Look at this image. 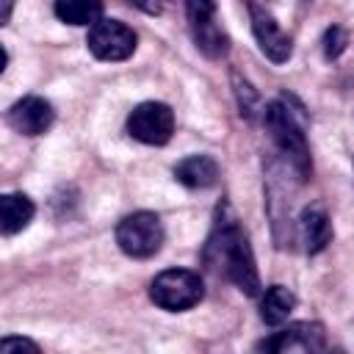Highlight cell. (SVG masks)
<instances>
[{
	"instance_id": "3957f363",
	"label": "cell",
	"mask_w": 354,
	"mask_h": 354,
	"mask_svg": "<svg viewBox=\"0 0 354 354\" xmlns=\"http://www.w3.org/2000/svg\"><path fill=\"white\" fill-rule=\"evenodd\" d=\"M202 296H205V282L191 268H166L149 282V299L169 313L191 310L202 301Z\"/></svg>"
},
{
	"instance_id": "2e32d148",
	"label": "cell",
	"mask_w": 354,
	"mask_h": 354,
	"mask_svg": "<svg viewBox=\"0 0 354 354\" xmlns=\"http://www.w3.org/2000/svg\"><path fill=\"white\" fill-rule=\"evenodd\" d=\"M230 83H232V94H235V102H238V111H241V116L243 119H257V113H263V102H260V94H257V88L238 72V69H232L230 72Z\"/></svg>"
},
{
	"instance_id": "9c48e42d",
	"label": "cell",
	"mask_w": 354,
	"mask_h": 354,
	"mask_svg": "<svg viewBox=\"0 0 354 354\" xmlns=\"http://www.w3.org/2000/svg\"><path fill=\"white\" fill-rule=\"evenodd\" d=\"M6 119H8V124H11L17 133H22V136H41V133L50 130V124H53V119H55V111H53V105H50L44 97L30 94V97L17 100V102L8 108Z\"/></svg>"
},
{
	"instance_id": "ac0fdd59",
	"label": "cell",
	"mask_w": 354,
	"mask_h": 354,
	"mask_svg": "<svg viewBox=\"0 0 354 354\" xmlns=\"http://www.w3.org/2000/svg\"><path fill=\"white\" fill-rule=\"evenodd\" d=\"M185 14L191 28L216 19V0H185Z\"/></svg>"
},
{
	"instance_id": "ffe728a7",
	"label": "cell",
	"mask_w": 354,
	"mask_h": 354,
	"mask_svg": "<svg viewBox=\"0 0 354 354\" xmlns=\"http://www.w3.org/2000/svg\"><path fill=\"white\" fill-rule=\"evenodd\" d=\"M127 3H133V6L141 8L144 14H160V11H163L160 0H127Z\"/></svg>"
},
{
	"instance_id": "4fadbf2b",
	"label": "cell",
	"mask_w": 354,
	"mask_h": 354,
	"mask_svg": "<svg viewBox=\"0 0 354 354\" xmlns=\"http://www.w3.org/2000/svg\"><path fill=\"white\" fill-rule=\"evenodd\" d=\"M296 310V293L285 285H271L260 299V318L268 326H279Z\"/></svg>"
},
{
	"instance_id": "e0dca14e",
	"label": "cell",
	"mask_w": 354,
	"mask_h": 354,
	"mask_svg": "<svg viewBox=\"0 0 354 354\" xmlns=\"http://www.w3.org/2000/svg\"><path fill=\"white\" fill-rule=\"evenodd\" d=\"M346 44H348V33H346V28H340V25L326 28V33H324V55H326L329 61L340 58V55L346 53Z\"/></svg>"
},
{
	"instance_id": "8992f818",
	"label": "cell",
	"mask_w": 354,
	"mask_h": 354,
	"mask_svg": "<svg viewBox=\"0 0 354 354\" xmlns=\"http://www.w3.org/2000/svg\"><path fill=\"white\" fill-rule=\"evenodd\" d=\"M136 30L122 19H100L88 28L86 47L100 61H124L136 53Z\"/></svg>"
},
{
	"instance_id": "7a4b0ae2",
	"label": "cell",
	"mask_w": 354,
	"mask_h": 354,
	"mask_svg": "<svg viewBox=\"0 0 354 354\" xmlns=\"http://www.w3.org/2000/svg\"><path fill=\"white\" fill-rule=\"evenodd\" d=\"M263 122H266L274 144L279 147V152L296 169V174L301 180H307L313 171V163H310V147L304 138V119L299 113H293V108L279 97L263 108Z\"/></svg>"
},
{
	"instance_id": "44dd1931",
	"label": "cell",
	"mask_w": 354,
	"mask_h": 354,
	"mask_svg": "<svg viewBox=\"0 0 354 354\" xmlns=\"http://www.w3.org/2000/svg\"><path fill=\"white\" fill-rule=\"evenodd\" d=\"M0 6H3L0 25H8V22H11V11H14V0H0Z\"/></svg>"
},
{
	"instance_id": "277c9868",
	"label": "cell",
	"mask_w": 354,
	"mask_h": 354,
	"mask_svg": "<svg viewBox=\"0 0 354 354\" xmlns=\"http://www.w3.org/2000/svg\"><path fill=\"white\" fill-rule=\"evenodd\" d=\"M163 221L158 213L152 210H136L130 216H124L116 224V243L127 257L144 260L158 254V249L163 246Z\"/></svg>"
},
{
	"instance_id": "8fae6325",
	"label": "cell",
	"mask_w": 354,
	"mask_h": 354,
	"mask_svg": "<svg viewBox=\"0 0 354 354\" xmlns=\"http://www.w3.org/2000/svg\"><path fill=\"white\" fill-rule=\"evenodd\" d=\"M36 216V205L28 194H3L0 196V230L3 235L22 232Z\"/></svg>"
},
{
	"instance_id": "5bb4252c",
	"label": "cell",
	"mask_w": 354,
	"mask_h": 354,
	"mask_svg": "<svg viewBox=\"0 0 354 354\" xmlns=\"http://www.w3.org/2000/svg\"><path fill=\"white\" fill-rule=\"evenodd\" d=\"M55 17L66 25H94L102 19V0H55Z\"/></svg>"
},
{
	"instance_id": "5b68a950",
	"label": "cell",
	"mask_w": 354,
	"mask_h": 354,
	"mask_svg": "<svg viewBox=\"0 0 354 354\" xmlns=\"http://www.w3.org/2000/svg\"><path fill=\"white\" fill-rule=\"evenodd\" d=\"M127 133L141 144L163 147L174 133V111L158 100L138 102L127 116Z\"/></svg>"
},
{
	"instance_id": "ba28073f",
	"label": "cell",
	"mask_w": 354,
	"mask_h": 354,
	"mask_svg": "<svg viewBox=\"0 0 354 354\" xmlns=\"http://www.w3.org/2000/svg\"><path fill=\"white\" fill-rule=\"evenodd\" d=\"M324 346H326V335L318 321H296L260 343V348L277 351V354H285V351H307L310 354V351H321Z\"/></svg>"
},
{
	"instance_id": "52a82bcc",
	"label": "cell",
	"mask_w": 354,
	"mask_h": 354,
	"mask_svg": "<svg viewBox=\"0 0 354 354\" xmlns=\"http://www.w3.org/2000/svg\"><path fill=\"white\" fill-rule=\"evenodd\" d=\"M249 14H252V33L260 44V53L271 61V64H285L293 55V39L279 28V22L254 0L249 3Z\"/></svg>"
},
{
	"instance_id": "30bf717a",
	"label": "cell",
	"mask_w": 354,
	"mask_h": 354,
	"mask_svg": "<svg viewBox=\"0 0 354 354\" xmlns=\"http://www.w3.org/2000/svg\"><path fill=\"white\" fill-rule=\"evenodd\" d=\"M299 227H301V238H304V249L310 254L324 252L332 243V221L326 216V207L321 202H313L301 210L299 216Z\"/></svg>"
},
{
	"instance_id": "d6986e66",
	"label": "cell",
	"mask_w": 354,
	"mask_h": 354,
	"mask_svg": "<svg viewBox=\"0 0 354 354\" xmlns=\"http://www.w3.org/2000/svg\"><path fill=\"white\" fill-rule=\"evenodd\" d=\"M17 351L39 354L41 348H39V343H33L30 337H14V335H8V337L0 340V354H17Z\"/></svg>"
},
{
	"instance_id": "6da1fadb",
	"label": "cell",
	"mask_w": 354,
	"mask_h": 354,
	"mask_svg": "<svg viewBox=\"0 0 354 354\" xmlns=\"http://www.w3.org/2000/svg\"><path fill=\"white\" fill-rule=\"evenodd\" d=\"M224 213H227V205L218 207V218H216L213 232L205 243V263L213 271H224V277L230 282H235V288L241 293L257 296L260 293V274H257L254 252H252L243 230L235 224V218L224 216Z\"/></svg>"
},
{
	"instance_id": "7c38bea8",
	"label": "cell",
	"mask_w": 354,
	"mask_h": 354,
	"mask_svg": "<svg viewBox=\"0 0 354 354\" xmlns=\"http://www.w3.org/2000/svg\"><path fill=\"white\" fill-rule=\"evenodd\" d=\"M174 177L185 188H210L218 180V166L210 155H188L174 166Z\"/></svg>"
},
{
	"instance_id": "9a60e30c",
	"label": "cell",
	"mask_w": 354,
	"mask_h": 354,
	"mask_svg": "<svg viewBox=\"0 0 354 354\" xmlns=\"http://www.w3.org/2000/svg\"><path fill=\"white\" fill-rule=\"evenodd\" d=\"M191 33H194V41H196L199 53H205L207 58H224V55H227V50H230V36H227V30H224L216 19L202 22V25H194Z\"/></svg>"
}]
</instances>
